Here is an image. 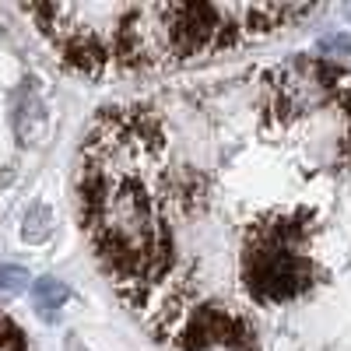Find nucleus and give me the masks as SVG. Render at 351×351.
Here are the masks:
<instances>
[{
    "label": "nucleus",
    "mask_w": 351,
    "mask_h": 351,
    "mask_svg": "<svg viewBox=\"0 0 351 351\" xmlns=\"http://www.w3.org/2000/svg\"><path fill=\"white\" fill-rule=\"evenodd\" d=\"M32 299H36V309H39L43 319H56V313L67 302V288L56 278H43V281L32 285Z\"/></svg>",
    "instance_id": "nucleus-3"
},
{
    "label": "nucleus",
    "mask_w": 351,
    "mask_h": 351,
    "mask_svg": "<svg viewBox=\"0 0 351 351\" xmlns=\"http://www.w3.org/2000/svg\"><path fill=\"white\" fill-rule=\"evenodd\" d=\"M246 288L256 302H285L295 299L316 281V267L299 250H271V246H246Z\"/></svg>",
    "instance_id": "nucleus-1"
},
{
    "label": "nucleus",
    "mask_w": 351,
    "mask_h": 351,
    "mask_svg": "<svg viewBox=\"0 0 351 351\" xmlns=\"http://www.w3.org/2000/svg\"><path fill=\"white\" fill-rule=\"evenodd\" d=\"M28 288V274L21 267H0V295H21Z\"/></svg>",
    "instance_id": "nucleus-7"
},
{
    "label": "nucleus",
    "mask_w": 351,
    "mask_h": 351,
    "mask_svg": "<svg viewBox=\"0 0 351 351\" xmlns=\"http://www.w3.org/2000/svg\"><path fill=\"white\" fill-rule=\"evenodd\" d=\"M14 127L25 141H39L43 137V127H46V112H43V102L36 95H25L18 102V116H14Z\"/></svg>",
    "instance_id": "nucleus-4"
},
{
    "label": "nucleus",
    "mask_w": 351,
    "mask_h": 351,
    "mask_svg": "<svg viewBox=\"0 0 351 351\" xmlns=\"http://www.w3.org/2000/svg\"><path fill=\"white\" fill-rule=\"evenodd\" d=\"M49 232H53V215H49V208H32L25 215V228H21V236L28 239V243H43V239H49Z\"/></svg>",
    "instance_id": "nucleus-5"
},
{
    "label": "nucleus",
    "mask_w": 351,
    "mask_h": 351,
    "mask_svg": "<svg viewBox=\"0 0 351 351\" xmlns=\"http://www.w3.org/2000/svg\"><path fill=\"white\" fill-rule=\"evenodd\" d=\"M193 351H246V348H236V344H204V348H193Z\"/></svg>",
    "instance_id": "nucleus-8"
},
{
    "label": "nucleus",
    "mask_w": 351,
    "mask_h": 351,
    "mask_svg": "<svg viewBox=\"0 0 351 351\" xmlns=\"http://www.w3.org/2000/svg\"><path fill=\"white\" fill-rule=\"evenodd\" d=\"M278 112L285 116H299V112H313L319 106H327L337 99V71H327L324 64L313 60H299L291 67L278 71Z\"/></svg>",
    "instance_id": "nucleus-2"
},
{
    "label": "nucleus",
    "mask_w": 351,
    "mask_h": 351,
    "mask_svg": "<svg viewBox=\"0 0 351 351\" xmlns=\"http://www.w3.org/2000/svg\"><path fill=\"white\" fill-rule=\"evenodd\" d=\"M316 53L327 56V60H341V56H351V36L348 32H327L316 39Z\"/></svg>",
    "instance_id": "nucleus-6"
}]
</instances>
